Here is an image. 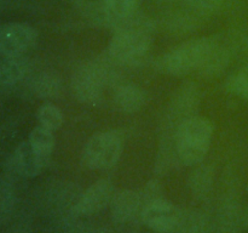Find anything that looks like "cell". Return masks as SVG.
<instances>
[{"instance_id":"obj_13","label":"cell","mask_w":248,"mask_h":233,"mask_svg":"<svg viewBox=\"0 0 248 233\" xmlns=\"http://www.w3.org/2000/svg\"><path fill=\"white\" fill-rule=\"evenodd\" d=\"M228 62H229V53H228L227 49L223 48L219 43L213 39L210 52L198 72L202 75L213 77V75H217L223 72L224 68L227 67Z\"/></svg>"},{"instance_id":"obj_8","label":"cell","mask_w":248,"mask_h":233,"mask_svg":"<svg viewBox=\"0 0 248 233\" xmlns=\"http://www.w3.org/2000/svg\"><path fill=\"white\" fill-rule=\"evenodd\" d=\"M36 32L26 23H9L0 28V53L5 57L22 56L33 46Z\"/></svg>"},{"instance_id":"obj_5","label":"cell","mask_w":248,"mask_h":233,"mask_svg":"<svg viewBox=\"0 0 248 233\" xmlns=\"http://www.w3.org/2000/svg\"><path fill=\"white\" fill-rule=\"evenodd\" d=\"M107 77L96 65H85L75 70L72 78V90L80 102L97 104L103 95Z\"/></svg>"},{"instance_id":"obj_18","label":"cell","mask_w":248,"mask_h":233,"mask_svg":"<svg viewBox=\"0 0 248 233\" xmlns=\"http://www.w3.org/2000/svg\"><path fill=\"white\" fill-rule=\"evenodd\" d=\"M227 89L228 91L248 100V66L228 80Z\"/></svg>"},{"instance_id":"obj_9","label":"cell","mask_w":248,"mask_h":233,"mask_svg":"<svg viewBox=\"0 0 248 233\" xmlns=\"http://www.w3.org/2000/svg\"><path fill=\"white\" fill-rule=\"evenodd\" d=\"M48 158L44 157L28 141L21 143L15 152V165L19 174L27 177H34L40 174L47 165Z\"/></svg>"},{"instance_id":"obj_3","label":"cell","mask_w":248,"mask_h":233,"mask_svg":"<svg viewBox=\"0 0 248 233\" xmlns=\"http://www.w3.org/2000/svg\"><path fill=\"white\" fill-rule=\"evenodd\" d=\"M213 39L199 38L186 41L162 56L159 68L164 73L183 77L199 70L205 62L212 46Z\"/></svg>"},{"instance_id":"obj_10","label":"cell","mask_w":248,"mask_h":233,"mask_svg":"<svg viewBox=\"0 0 248 233\" xmlns=\"http://www.w3.org/2000/svg\"><path fill=\"white\" fill-rule=\"evenodd\" d=\"M111 216L113 220L118 223H126L135 218L140 211L142 214L143 206L142 198L140 193L135 191H123L115 196L114 194L111 200Z\"/></svg>"},{"instance_id":"obj_7","label":"cell","mask_w":248,"mask_h":233,"mask_svg":"<svg viewBox=\"0 0 248 233\" xmlns=\"http://www.w3.org/2000/svg\"><path fill=\"white\" fill-rule=\"evenodd\" d=\"M142 218L153 231L167 233L176 230L182 215L173 204L162 198H156L144 204Z\"/></svg>"},{"instance_id":"obj_1","label":"cell","mask_w":248,"mask_h":233,"mask_svg":"<svg viewBox=\"0 0 248 233\" xmlns=\"http://www.w3.org/2000/svg\"><path fill=\"white\" fill-rule=\"evenodd\" d=\"M109 44V55L125 65H136L147 56L152 43V26L137 12L119 22Z\"/></svg>"},{"instance_id":"obj_17","label":"cell","mask_w":248,"mask_h":233,"mask_svg":"<svg viewBox=\"0 0 248 233\" xmlns=\"http://www.w3.org/2000/svg\"><path fill=\"white\" fill-rule=\"evenodd\" d=\"M211 183H212V172L208 167L200 166L191 172L190 186L196 194L202 196L207 193L208 189L211 188Z\"/></svg>"},{"instance_id":"obj_2","label":"cell","mask_w":248,"mask_h":233,"mask_svg":"<svg viewBox=\"0 0 248 233\" xmlns=\"http://www.w3.org/2000/svg\"><path fill=\"white\" fill-rule=\"evenodd\" d=\"M213 125L201 116H190L179 124L176 133L177 152L186 165H198L210 150Z\"/></svg>"},{"instance_id":"obj_20","label":"cell","mask_w":248,"mask_h":233,"mask_svg":"<svg viewBox=\"0 0 248 233\" xmlns=\"http://www.w3.org/2000/svg\"><path fill=\"white\" fill-rule=\"evenodd\" d=\"M64 233H107L106 230L92 227L84 222H72L64 228Z\"/></svg>"},{"instance_id":"obj_14","label":"cell","mask_w":248,"mask_h":233,"mask_svg":"<svg viewBox=\"0 0 248 233\" xmlns=\"http://www.w3.org/2000/svg\"><path fill=\"white\" fill-rule=\"evenodd\" d=\"M102 4L108 15L109 23L115 27L119 22L137 12L140 0H102Z\"/></svg>"},{"instance_id":"obj_6","label":"cell","mask_w":248,"mask_h":233,"mask_svg":"<svg viewBox=\"0 0 248 233\" xmlns=\"http://www.w3.org/2000/svg\"><path fill=\"white\" fill-rule=\"evenodd\" d=\"M113 197L111 182L106 179L98 180L77 199L73 208L70 209L72 215L75 217H87L98 214L111 203Z\"/></svg>"},{"instance_id":"obj_11","label":"cell","mask_w":248,"mask_h":233,"mask_svg":"<svg viewBox=\"0 0 248 233\" xmlns=\"http://www.w3.org/2000/svg\"><path fill=\"white\" fill-rule=\"evenodd\" d=\"M145 94L140 87L132 84L121 85L114 94V104L116 108L126 113L137 112L144 106Z\"/></svg>"},{"instance_id":"obj_12","label":"cell","mask_w":248,"mask_h":233,"mask_svg":"<svg viewBox=\"0 0 248 233\" xmlns=\"http://www.w3.org/2000/svg\"><path fill=\"white\" fill-rule=\"evenodd\" d=\"M27 70V62L22 56L5 57L0 62V85L11 86L24 77Z\"/></svg>"},{"instance_id":"obj_15","label":"cell","mask_w":248,"mask_h":233,"mask_svg":"<svg viewBox=\"0 0 248 233\" xmlns=\"http://www.w3.org/2000/svg\"><path fill=\"white\" fill-rule=\"evenodd\" d=\"M29 142L44 155V157L50 159L51 153H52L53 143H55V138H53L52 130L45 128L43 125H38L31 130V135H29Z\"/></svg>"},{"instance_id":"obj_19","label":"cell","mask_w":248,"mask_h":233,"mask_svg":"<svg viewBox=\"0 0 248 233\" xmlns=\"http://www.w3.org/2000/svg\"><path fill=\"white\" fill-rule=\"evenodd\" d=\"M35 89L36 92L43 99H51V97L57 96L58 92H60L61 85L57 78L45 74L43 77H40V79L36 82Z\"/></svg>"},{"instance_id":"obj_21","label":"cell","mask_w":248,"mask_h":233,"mask_svg":"<svg viewBox=\"0 0 248 233\" xmlns=\"http://www.w3.org/2000/svg\"><path fill=\"white\" fill-rule=\"evenodd\" d=\"M73 1H74V0H73Z\"/></svg>"},{"instance_id":"obj_4","label":"cell","mask_w":248,"mask_h":233,"mask_svg":"<svg viewBox=\"0 0 248 233\" xmlns=\"http://www.w3.org/2000/svg\"><path fill=\"white\" fill-rule=\"evenodd\" d=\"M123 143L114 131L94 133L84 148V163L93 170H104L114 166L120 158Z\"/></svg>"},{"instance_id":"obj_16","label":"cell","mask_w":248,"mask_h":233,"mask_svg":"<svg viewBox=\"0 0 248 233\" xmlns=\"http://www.w3.org/2000/svg\"><path fill=\"white\" fill-rule=\"evenodd\" d=\"M39 125H43L50 130H56L63 123V114L57 106L52 103H46L39 108L36 113Z\"/></svg>"}]
</instances>
